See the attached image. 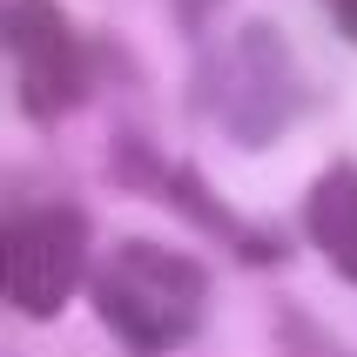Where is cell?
Instances as JSON below:
<instances>
[{"mask_svg":"<svg viewBox=\"0 0 357 357\" xmlns=\"http://www.w3.org/2000/svg\"><path fill=\"white\" fill-rule=\"evenodd\" d=\"M283 357H351L344 344H331L317 324H303L297 310H283Z\"/></svg>","mask_w":357,"mask_h":357,"instance_id":"cell-6","label":"cell"},{"mask_svg":"<svg viewBox=\"0 0 357 357\" xmlns=\"http://www.w3.org/2000/svg\"><path fill=\"white\" fill-rule=\"evenodd\" d=\"M7 20V75L34 121H61L88 95V47L61 20L54 0H0Z\"/></svg>","mask_w":357,"mask_h":357,"instance_id":"cell-3","label":"cell"},{"mask_svg":"<svg viewBox=\"0 0 357 357\" xmlns=\"http://www.w3.org/2000/svg\"><path fill=\"white\" fill-rule=\"evenodd\" d=\"M88 277V216L75 202H34L7 216V303L20 317H61Z\"/></svg>","mask_w":357,"mask_h":357,"instance_id":"cell-2","label":"cell"},{"mask_svg":"<svg viewBox=\"0 0 357 357\" xmlns=\"http://www.w3.org/2000/svg\"><path fill=\"white\" fill-rule=\"evenodd\" d=\"M216 115L236 142H270L283 121L297 115V68L277 27H243L236 47L222 54V88Z\"/></svg>","mask_w":357,"mask_h":357,"instance_id":"cell-4","label":"cell"},{"mask_svg":"<svg viewBox=\"0 0 357 357\" xmlns=\"http://www.w3.org/2000/svg\"><path fill=\"white\" fill-rule=\"evenodd\" d=\"M202 303H209V270L182 257L169 243L128 236L95 263V310L108 337L142 357H162L202 331Z\"/></svg>","mask_w":357,"mask_h":357,"instance_id":"cell-1","label":"cell"},{"mask_svg":"<svg viewBox=\"0 0 357 357\" xmlns=\"http://www.w3.org/2000/svg\"><path fill=\"white\" fill-rule=\"evenodd\" d=\"M324 14H331V20L344 27V34L357 40V0H324Z\"/></svg>","mask_w":357,"mask_h":357,"instance_id":"cell-7","label":"cell"},{"mask_svg":"<svg viewBox=\"0 0 357 357\" xmlns=\"http://www.w3.org/2000/svg\"><path fill=\"white\" fill-rule=\"evenodd\" d=\"M303 229L324 250V263L344 283H357V162H331L310 196H303Z\"/></svg>","mask_w":357,"mask_h":357,"instance_id":"cell-5","label":"cell"}]
</instances>
